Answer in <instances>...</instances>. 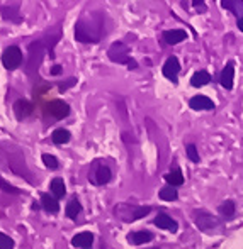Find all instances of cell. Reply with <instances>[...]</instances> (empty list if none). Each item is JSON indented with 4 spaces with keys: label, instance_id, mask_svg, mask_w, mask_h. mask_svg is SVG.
<instances>
[{
    "label": "cell",
    "instance_id": "1",
    "mask_svg": "<svg viewBox=\"0 0 243 249\" xmlns=\"http://www.w3.org/2000/svg\"><path fill=\"white\" fill-rule=\"evenodd\" d=\"M104 14L94 12L83 14L75 24V39L83 44H96L104 37Z\"/></svg>",
    "mask_w": 243,
    "mask_h": 249
},
{
    "label": "cell",
    "instance_id": "2",
    "mask_svg": "<svg viewBox=\"0 0 243 249\" xmlns=\"http://www.w3.org/2000/svg\"><path fill=\"white\" fill-rule=\"evenodd\" d=\"M107 56L112 63L126 65L129 70L138 68V63H136L135 59L131 58V54H129V48L126 46L124 43H121V41H116V43L111 44V48H109V51H107Z\"/></svg>",
    "mask_w": 243,
    "mask_h": 249
},
{
    "label": "cell",
    "instance_id": "3",
    "mask_svg": "<svg viewBox=\"0 0 243 249\" xmlns=\"http://www.w3.org/2000/svg\"><path fill=\"white\" fill-rule=\"evenodd\" d=\"M150 212H151V207L126 205V203H119L114 209V213L122 222H135V220L142 219V217H146Z\"/></svg>",
    "mask_w": 243,
    "mask_h": 249
},
{
    "label": "cell",
    "instance_id": "4",
    "mask_svg": "<svg viewBox=\"0 0 243 249\" xmlns=\"http://www.w3.org/2000/svg\"><path fill=\"white\" fill-rule=\"evenodd\" d=\"M192 219H194L196 226L199 227L202 232H209V231L216 229L218 226L221 224V220L218 217H214L211 212L204 209H199V210H194L192 212Z\"/></svg>",
    "mask_w": 243,
    "mask_h": 249
},
{
    "label": "cell",
    "instance_id": "5",
    "mask_svg": "<svg viewBox=\"0 0 243 249\" xmlns=\"http://www.w3.org/2000/svg\"><path fill=\"white\" fill-rule=\"evenodd\" d=\"M24 61V56H22V51H20L19 46H9L5 48L2 53V65L5 70L9 71H14L17 70Z\"/></svg>",
    "mask_w": 243,
    "mask_h": 249
},
{
    "label": "cell",
    "instance_id": "6",
    "mask_svg": "<svg viewBox=\"0 0 243 249\" xmlns=\"http://www.w3.org/2000/svg\"><path fill=\"white\" fill-rule=\"evenodd\" d=\"M112 180V173L109 170V166L102 163H94L92 168L89 171V181L96 187H102V185H107Z\"/></svg>",
    "mask_w": 243,
    "mask_h": 249
},
{
    "label": "cell",
    "instance_id": "7",
    "mask_svg": "<svg viewBox=\"0 0 243 249\" xmlns=\"http://www.w3.org/2000/svg\"><path fill=\"white\" fill-rule=\"evenodd\" d=\"M70 105L66 104V102L63 100H51L48 102L46 105H44V112L46 114L51 115L53 119H56V121H61V119H66L70 115Z\"/></svg>",
    "mask_w": 243,
    "mask_h": 249
},
{
    "label": "cell",
    "instance_id": "8",
    "mask_svg": "<svg viewBox=\"0 0 243 249\" xmlns=\"http://www.w3.org/2000/svg\"><path fill=\"white\" fill-rule=\"evenodd\" d=\"M162 71H163V76L167 80H170L174 85H177L179 83V71H181V65H179V59L175 58V56H170V58L165 61L163 68H162Z\"/></svg>",
    "mask_w": 243,
    "mask_h": 249
},
{
    "label": "cell",
    "instance_id": "9",
    "mask_svg": "<svg viewBox=\"0 0 243 249\" xmlns=\"http://www.w3.org/2000/svg\"><path fill=\"white\" fill-rule=\"evenodd\" d=\"M34 112V105L31 104L29 100L26 99H19L14 104V114H16V119L17 121H24L27 119L31 114Z\"/></svg>",
    "mask_w": 243,
    "mask_h": 249
},
{
    "label": "cell",
    "instance_id": "10",
    "mask_svg": "<svg viewBox=\"0 0 243 249\" xmlns=\"http://www.w3.org/2000/svg\"><path fill=\"white\" fill-rule=\"evenodd\" d=\"M233 82H235V63L228 61L220 75V83L224 90H231L233 89Z\"/></svg>",
    "mask_w": 243,
    "mask_h": 249
},
{
    "label": "cell",
    "instance_id": "11",
    "mask_svg": "<svg viewBox=\"0 0 243 249\" xmlns=\"http://www.w3.org/2000/svg\"><path fill=\"white\" fill-rule=\"evenodd\" d=\"M3 16V20H9V22H14V24H20L22 22V16L19 12V3H9V5L2 7L0 9Z\"/></svg>",
    "mask_w": 243,
    "mask_h": 249
},
{
    "label": "cell",
    "instance_id": "12",
    "mask_svg": "<svg viewBox=\"0 0 243 249\" xmlns=\"http://www.w3.org/2000/svg\"><path fill=\"white\" fill-rule=\"evenodd\" d=\"M189 107L192 110H214V102L206 95H196L189 100Z\"/></svg>",
    "mask_w": 243,
    "mask_h": 249
},
{
    "label": "cell",
    "instance_id": "13",
    "mask_svg": "<svg viewBox=\"0 0 243 249\" xmlns=\"http://www.w3.org/2000/svg\"><path fill=\"white\" fill-rule=\"evenodd\" d=\"M153 224L158 227V229L170 231V232H177V231H179V224L175 222L170 215H167V213H158V215L155 217Z\"/></svg>",
    "mask_w": 243,
    "mask_h": 249
},
{
    "label": "cell",
    "instance_id": "14",
    "mask_svg": "<svg viewBox=\"0 0 243 249\" xmlns=\"http://www.w3.org/2000/svg\"><path fill=\"white\" fill-rule=\"evenodd\" d=\"M92 244H94V234L89 232V231H83V232L77 234L72 239V246L79 249H90Z\"/></svg>",
    "mask_w": 243,
    "mask_h": 249
},
{
    "label": "cell",
    "instance_id": "15",
    "mask_svg": "<svg viewBox=\"0 0 243 249\" xmlns=\"http://www.w3.org/2000/svg\"><path fill=\"white\" fill-rule=\"evenodd\" d=\"M150 241H153V234L150 231H135L128 234V243H131L133 246H142Z\"/></svg>",
    "mask_w": 243,
    "mask_h": 249
},
{
    "label": "cell",
    "instance_id": "16",
    "mask_svg": "<svg viewBox=\"0 0 243 249\" xmlns=\"http://www.w3.org/2000/svg\"><path fill=\"white\" fill-rule=\"evenodd\" d=\"M41 209L48 213H58L60 212V203L51 194L43 192V194H41Z\"/></svg>",
    "mask_w": 243,
    "mask_h": 249
},
{
    "label": "cell",
    "instance_id": "17",
    "mask_svg": "<svg viewBox=\"0 0 243 249\" xmlns=\"http://www.w3.org/2000/svg\"><path fill=\"white\" fill-rule=\"evenodd\" d=\"M187 37V33L184 29H168V31H163V41L170 46L174 44H179Z\"/></svg>",
    "mask_w": 243,
    "mask_h": 249
},
{
    "label": "cell",
    "instance_id": "18",
    "mask_svg": "<svg viewBox=\"0 0 243 249\" xmlns=\"http://www.w3.org/2000/svg\"><path fill=\"white\" fill-rule=\"evenodd\" d=\"M49 188H51V194L53 197L56 200L63 198L66 195V187H65V181H63V178H53L51 180V185H49Z\"/></svg>",
    "mask_w": 243,
    "mask_h": 249
},
{
    "label": "cell",
    "instance_id": "19",
    "mask_svg": "<svg viewBox=\"0 0 243 249\" xmlns=\"http://www.w3.org/2000/svg\"><path fill=\"white\" fill-rule=\"evenodd\" d=\"M211 75L206 71V70H201V71H196L194 75L191 76V85L194 87V89H201V87L207 85V83L211 82Z\"/></svg>",
    "mask_w": 243,
    "mask_h": 249
},
{
    "label": "cell",
    "instance_id": "20",
    "mask_svg": "<svg viewBox=\"0 0 243 249\" xmlns=\"http://www.w3.org/2000/svg\"><path fill=\"white\" fill-rule=\"evenodd\" d=\"M70 139H72V134H70V131H66V129H55L51 134V141L55 142L56 146L66 144V142H70Z\"/></svg>",
    "mask_w": 243,
    "mask_h": 249
},
{
    "label": "cell",
    "instance_id": "21",
    "mask_svg": "<svg viewBox=\"0 0 243 249\" xmlns=\"http://www.w3.org/2000/svg\"><path fill=\"white\" fill-rule=\"evenodd\" d=\"M80 212H82V203L79 202L77 197H73L66 203V209H65L66 217H68V219H77V217L80 215Z\"/></svg>",
    "mask_w": 243,
    "mask_h": 249
},
{
    "label": "cell",
    "instance_id": "22",
    "mask_svg": "<svg viewBox=\"0 0 243 249\" xmlns=\"http://www.w3.org/2000/svg\"><path fill=\"white\" fill-rule=\"evenodd\" d=\"M223 7L235 14V16L240 19L243 17V0H223Z\"/></svg>",
    "mask_w": 243,
    "mask_h": 249
},
{
    "label": "cell",
    "instance_id": "23",
    "mask_svg": "<svg viewBox=\"0 0 243 249\" xmlns=\"http://www.w3.org/2000/svg\"><path fill=\"white\" fill-rule=\"evenodd\" d=\"M165 180L170 187H181V185H184V175H182L181 170H175L172 173L165 175Z\"/></svg>",
    "mask_w": 243,
    "mask_h": 249
},
{
    "label": "cell",
    "instance_id": "24",
    "mask_svg": "<svg viewBox=\"0 0 243 249\" xmlns=\"http://www.w3.org/2000/svg\"><path fill=\"white\" fill-rule=\"evenodd\" d=\"M158 195H160V198L165 200V202H175V200L179 198V192L175 190V187H170V185L162 188Z\"/></svg>",
    "mask_w": 243,
    "mask_h": 249
},
{
    "label": "cell",
    "instance_id": "25",
    "mask_svg": "<svg viewBox=\"0 0 243 249\" xmlns=\"http://www.w3.org/2000/svg\"><path fill=\"white\" fill-rule=\"evenodd\" d=\"M220 213L224 217V219H231L235 215V203L231 200H226L220 205Z\"/></svg>",
    "mask_w": 243,
    "mask_h": 249
},
{
    "label": "cell",
    "instance_id": "26",
    "mask_svg": "<svg viewBox=\"0 0 243 249\" xmlns=\"http://www.w3.org/2000/svg\"><path fill=\"white\" fill-rule=\"evenodd\" d=\"M41 161H43V164L48 168V170H51V171H55V170H58L60 168V163H58V160H56L53 154H48V153H44L43 156H41Z\"/></svg>",
    "mask_w": 243,
    "mask_h": 249
},
{
    "label": "cell",
    "instance_id": "27",
    "mask_svg": "<svg viewBox=\"0 0 243 249\" xmlns=\"http://www.w3.org/2000/svg\"><path fill=\"white\" fill-rule=\"evenodd\" d=\"M0 190L5 192V194H12V195H20V194H22L19 188H16V187H12L10 183H7L2 177H0Z\"/></svg>",
    "mask_w": 243,
    "mask_h": 249
},
{
    "label": "cell",
    "instance_id": "28",
    "mask_svg": "<svg viewBox=\"0 0 243 249\" xmlns=\"http://www.w3.org/2000/svg\"><path fill=\"white\" fill-rule=\"evenodd\" d=\"M14 246H16V243H14L12 237L0 232V249H14Z\"/></svg>",
    "mask_w": 243,
    "mask_h": 249
},
{
    "label": "cell",
    "instance_id": "29",
    "mask_svg": "<svg viewBox=\"0 0 243 249\" xmlns=\"http://www.w3.org/2000/svg\"><path fill=\"white\" fill-rule=\"evenodd\" d=\"M185 151H187V156H189V160H191L192 163H199L201 158H199V153H197V149H196L194 144H187Z\"/></svg>",
    "mask_w": 243,
    "mask_h": 249
},
{
    "label": "cell",
    "instance_id": "30",
    "mask_svg": "<svg viewBox=\"0 0 243 249\" xmlns=\"http://www.w3.org/2000/svg\"><path fill=\"white\" fill-rule=\"evenodd\" d=\"M75 83H77V78H68V80H66V82H61V83H58V90H60V92H65V90H68L70 89V87H73V85H75Z\"/></svg>",
    "mask_w": 243,
    "mask_h": 249
},
{
    "label": "cell",
    "instance_id": "31",
    "mask_svg": "<svg viewBox=\"0 0 243 249\" xmlns=\"http://www.w3.org/2000/svg\"><path fill=\"white\" fill-rule=\"evenodd\" d=\"M60 73H61V66L60 65H55L51 68V75H60Z\"/></svg>",
    "mask_w": 243,
    "mask_h": 249
},
{
    "label": "cell",
    "instance_id": "32",
    "mask_svg": "<svg viewBox=\"0 0 243 249\" xmlns=\"http://www.w3.org/2000/svg\"><path fill=\"white\" fill-rule=\"evenodd\" d=\"M237 26H238V29L243 33V17H240V19H237Z\"/></svg>",
    "mask_w": 243,
    "mask_h": 249
},
{
    "label": "cell",
    "instance_id": "33",
    "mask_svg": "<svg viewBox=\"0 0 243 249\" xmlns=\"http://www.w3.org/2000/svg\"><path fill=\"white\" fill-rule=\"evenodd\" d=\"M33 209H34V210H40V209H41V203H36V202H34V203H33Z\"/></svg>",
    "mask_w": 243,
    "mask_h": 249
},
{
    "label": "cell",
    "instance_id": "34",
    "mask_svg": "<svg viewBox=\"0 0 243 249\" xmlns=\"http://www.w3.org/2000/svg\"><path fill=\"white\" fill-rule=\"evenodd\" d=\"M151 249H158V248H151Z\"/></svg>",
    "mask_w": 243,
    "mask_h": 249
}]
</instances>
